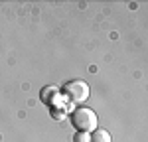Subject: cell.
Here are the masks:
<instances>
[{
  "label": "cell",
  "instance_id": "1",
  "mask_svg": "<svg viewBox=\"0 0 148 142\" xmlns=\"http://www.w3.org/2000/svg\"><path fill=\"white\" fill-rule=\"evenodd\" d=\"M71 124L77 128V132H89L91 134L93 130H97L99 118H97V113L93 109L79 106L71 113Z\"/></svg>",
  "mask_w": 148,
  "mask_h": 142
},
{
  "label": "cell",
  "instance_id": "2",
  "mask_svg": "<svg viewBox=\"0 0 148 142\" xmlns=\"http://www.w3.org/2000/svg\"><path fill=\"white\" fill-rule=\"evenodd\" d=\"M63 95L67 97L71 103H85L89 99V85L85 81H69L65 87H63Z\"/></svg>",
  "mask_w": 148,
  "mask_h": 142
},
{
  "label": "cell",
  "instance_id": "3",
  "mask_svg": "<svg viewBox=\"0 0 148 142\" xmlns=\"http://www.w3.org/2000/svg\"><path fill=\"white\" fill-rule=\"evenodd\" d=\"M57 97V89H53L51 85H47L42 89V93H40V99H42V103H46V105H53V99Z\"/></svg>",
  "mask_w": 148,
  "mask_h": 142
},
{
  "label": "cell",
  "instance_id": "4",
  "mask_svg": "<svg viewBox=\"0 0 148 142\" xmlns=\"http://www.w3.org/2000/svg\"><path fill=\"white\" fill-rule=\"evenodd\" d=\"M91 142H113V140H111V134L105 128H97L91 134Z\"/></svg>",
  "mask_w": 148,
  "mask_h": 142
},
{
  "label": "cell",
  "instance_id": "5",
  "mask_svg": "<svg viewBox=\"0 0 148 142\" xmlns=\"http://www.w3.org/2000/svg\"><path fill=\"white\" fill-rule=\"evenodd\" d=\"M73 142H91V134L89 132H77L73 136Z\"/></svg>",
  "mask_w": 148,
  "mask_h": 142
}]
</instances>
